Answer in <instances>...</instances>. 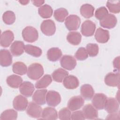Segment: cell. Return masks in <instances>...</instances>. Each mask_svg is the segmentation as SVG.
I'll return each instance as SVG.
<instances>
[{"mask_svg":"<svg viewBox=\"0 0 120 120\" xmlns=\"http://www.w3.org/2000/svg\"><path fill=\"white\" fill-rule=\"evenodd\" d=\"M24 44L21 41H15L11 45L10 50L13 55L19 56L21 55L24 50Z\"/></svg>","mask_w":120,"mask_h":120,"instance_id":"obj_18","label":"cell"},{"mask_svg":"<svg viewBox=\"0 0 120 120\" xmlns=\"http://www.w3.org/2000/svg\"><path fill=\"white\" fill-rule=\"evenodd\" d=\"M86 50L88 54L90 57H95L98 53L99 47L97 44L89 43L86 45Z\"/></svg>","mask_w":120,"mask_h":120,"instance_id":"obj_38","label":"cell"},{"mask_svg":"<svg viewBox=\"0 0 120 120\" xmlns=\"http://www.w3.org/2000/svg\"><path fill=\"white\" fill-rule=\"evenodd\" d=\"M12 63V56L9 51L6 49H1L0 52V64L6 67L9 66Z\"/></svg>","mask_w":120,"mask_h":120,"instance_id":"obj_19","label":"cell"},{"mask_svg":"<svg viewBox=\"0 0 120 120\" xmlns=\"http://www.w3.org/2000/svg\"><path fill=\"white\" fill-rule=\"evenodd\" d=\"M95 38L98 43H105L109 39V32L107 30L98 28L95 32Z\"/></svg>","mask_w":120,"mask_h":120,"instance_id":"obj_22","label":"cell"},{"mask_svg":"<svg viewBox=\"0 0 120 120\" xmlns=\"http://www.w3.org/2000/svg\"><path fill=\"white\" fill-rule=\"evenodd\" d=\"M2 20L4 22L8 25L12 24L15 21V14L12 11H7L3 14Z\"/></svg>","mask_w":120,"mask_h":120,"instance_id":"obj_37","label":"cell"},{"mask_svg":"<svg viewBox=\"0 0 120 120\" xmlns=\"http://www.w3.org/2000/svg\"><path fill=\"white\" fill-rule=\"evenodd\" d=\"M61 66L64 69L71 70L75 68L76 65L75 59L71 55H64L60 60Z\"/></svg>","mask_w":120,"mask_h":120,"instance_id":"obj_7","label":"cell"},{"mask_svg":"<svg viewBox=\"0 0 120 120\" xmlns=\"http://www.w3.org/2000/svg\"><path fill=\"white\" fill-rule=\"evenodd\" d=\"M19 90L22 95L26 97H30L31 96L35 90V88L31 82L29 81H24L20 86Z\"/></svg>","mask_w":120,"mask_h":120,"instance_id":"obj_17","label":"cell"},{"mask_svg":"<svg viewBox=\"0 0 120 120\" xmlns=\"http://www.w3.org/2000/svg\"><path fill=\"white\" fill-rule=\"evenodd\" d=\"M81 24L80 17L75 15H71L68 16L65 22V25L68 30H78Z\"/></svg>","mask_w":120,"mask_h":120,"instance_id":"obj_3","label":"cell"},{"mask_svg":"<svg viewBox=\"0 0 120 120\" xmlns=\"http://www.w3.org/2000/svg\"><path fill=\"white\" fill-rule=\"evenodd\" d=\"M107 97L103 93H97L92 97L93 106L98 110H102L104 108L105 102Z\"/></svg>","mask_w":120,"mask_h":120,"instance_id":"obj_13","label":"cell"},{"mask_svg":"<svg viewBox=\"0 0 120 120\" xmlns=\"http://www.w3.org/2000/svg\"><path fill=\"white\" fill-rule=\"evenodd\" d=\"M40 30L45 35L52 36L55 33L56 30L55 23L50 19L44 20L41 24Z\"/></svg>","mask_w":120,"mask_h":120,"instance_id":"obj_4","label":"cell"},{"mask_svg":"<svg viewBox=\"0 0 120 120\" xmlns=\"http://www.w3.org/2000/svg\"><path fill=\"white\" fill-rule=\"evenodd\" d=\"M13 105L15 110L19 111H23L27 108L28 105V100L26 98L19 95L14 98Z\"/></svg>","mask_w":120,"mask_h":120,"instance_id":"obj_9","label":"cell"},{"mask_svg":"<svg viewBox=\"0 0 120 120\" xmlns=\"http://www.w3.org/2000/svg\"><path fill=\"white\" fill-rule=\"evenodd\" d=\"M95 8L89 4H83L80 8V13L85 18H90L94 15Z\"/></svg>","mask_w":120,"mask_h":120,"instance_id":"obj_27","label":"cell"},{"mask_svg":"<svg viewBox=\"0 0 120 120\" xmlns=\"http://www.w3.org/2000/svg\"><path fill=\"white\" fill-rule=\"evenodd\" d=\"M105 83L109 86L116 87L120 84L119 72H110L108 73L105 77Z\"/></svg>","mask_w":120,"mask_h":120,"instance_id":"obj_12","label":"cell"},{"mask_svg":"<svg viewBox=\"0 0 120 120\" xmlns=\"http://www.w3.org/2000/svg\"><path fill=\"white\" fill-rule=\"evenodd\" d=\"M64 86L69 90L77 88L79 85V81L77 78L73 75H68L63 81Z\"/></svg>","mask_w":120,"mask_h":120,"instance_id":"obj_16","label":"cell"},{"mask_svg":"<svg viewBox=\"0 0 120 120\" xmlns=\"http://www.w3.org/2000/svg\"><path fill=\"white\" fill-rule=\"evenodd\" d=\"M68 75V72L61 68H59L54 70L52 74L53 80L58 82H62Z\"/></svg>","mask_w":120,"mask_h":120,"instance_id":"obj_28","label":"cell"},{"mask_svg":"<svg viewBox=\"0 0 120 120\" xmlns=\"http://www.w3.org/2000/svg\"><path fill=\"white\" fill-rule=\"evenodd\" d=\"M80 93L84 99L90 100L94 96V90L90 84H85L81 87Z\"/></svg>","mask_w":120,"mask_h":120,"instance_id":"obj_24","label":"cell"},{"mask_svg":"<svg viewBox=\"0 0 120 120\" xmlns=\"http://www.w3.org/2000/svg\"><path fill=\"white\" fill-rule=\"evenodd\" d=\"M47 92V90L46 89L37 90L33 95V101L39 105H43L45 104Z\"/></svg>","mask_w":120,"mask_h":120,"instance_id":"obj_21","label":"cell"},{"mask_svg":"<svg viewBox=\"0 0 120 120\" xmlns=\"http://www.w3.org/2000/svg\"><path fill=\"white\" fill-rule=\"evenodd\" d=\"M31 2L33 3V4L36 6V7H40L44 3L45 1L44 0H31Z\"/></svg>","mask_w":120,"mask_h":120,"instance_id":"obj_45","label":"cell"},{"mask_svg":"<svg viewBox=\"0 0 120 120\" xmlns=\"http://www.w3.org/2000/svg\"><path fill=\"white\" fill-rule=\"evenodd\" d=\"M107 14H108V11L105 7H101L96 9L95 12V17L99 20H101L104 18Z\"/></svg>","mask_w":120,"mask_h":120,"instance_id":"obj_41","label":"cell"},{"mask_svg":"<svg viewBox=\"0 0 120 120\" xmlns=\"http://www.w3.org/2000/svg\"><path fill=\"white\" fill-rule=\"evenodd\" d=\"M52 82V78L50 75H45L41 79L35 83L37 89H44L49 86Z\"/></svg>","mask_w":120,"mask_h":120,"instance_id":"obj_32","label":"cell"},{"mask_svg":"<svg viewBox=\"0 0 120 120\" xmlns=\"http://www.w3.org/2000/svg\"><path fill=\"white\" fill-rule=\"evenodd\" d=\"M106 119H107V120H119L120 119L119 113H117V112H116L109 113V114L107 116Z\"/></svg>","mask_w":120,"mask_h":120,"instance_id":"obj_43","label":"cell"},{"mask_svg":"<svg viewBox=\"0 0 120 120\" xmlns=\"http://www.w3.org/2000/svg\"><path fill=\"white\" fill-rule=\"evenodd\" d=\"M17 112L13 109H8L3 112L0 117L1 120H16Z\"/></svg>","mask_w":120,"mask_h":120,"instance_id":"obj_35","label":"cell"},{"mask_svg":"<svg viewBox=\"0 0 120 120\" xmlns=\"http://www.w3.org/2000/svg\"><path fill=\"white\" fill-rule=\"evenodd\" d=\"M38 13L43 18H49L52 16L53 10L50 6L45 4L38 8Z\"/></svg>","mask_w":120,"mask_h":120,"instance_id":"obj_31","label":"cell"},{"mask_svg":"<svg viewBox=\"0 0 120 120\" xmlns=\"http://www.w3.org/2000/svg\"><path fill=\"white\" fill-rule=\"evenodd\" d=\"M117 22V18L114 15L111 14H107L99 22L100 26L106 29L113 28L116 25Z\"/></svg>","mask_w":120,"mask_h":120,"instance_id":"obj_10","label":"cell"},{"mask_svg":"<svg viewBox=\"0 0 120 120\" xmlns=\"http://www.w3.org/2000/svg\"><path fill=\"white\" fill-rule=\"evenodd\" d=\"M26 112L30 117L38 119L41 117L42 109L41 107L35 102H30L27 108Z\"/></svg>","mask_w":120,"mask_h":120,"instance_id":"obj_5","label":"cell"},{"mask_svg":"<svg viewBox=\"0 0 120 120\" xmlns=\"http://www.w3.org/2000/svg\"><path fill=\"white\" fill-rule=\"evenodd\" d=\"M19 2L22 5H25L28 4V3L29 2V0H20L19 1Z\"/></svg>","mask_w":120,"mask_h":120,"instance_id":"obj_46","label":"cell"},{"mask_svg":"<svg viewBox=\"0 0 120 120\" xmlns=\"http://www.w3.org/2000/svg\"><path fill=\"white\" fill-rule=\"evenodd\" d=\"M84 103V100L80 96H75L72 97L68 103V108L72 111H74L81 108Z\"/></svg>","mask_w":120,"mask_h":120,"instance_id":"obj_11","label":"cell"},{"mask_svg":"<svg viewBox=\"0 0 120 120\" xmlns=\"http://www.w3.org/2000/svg\"><path fill=\"white\" fill-rule=\"evenodd\" d=\"M46 101L51 106H56L61 101V97L59 92L54 90H50L46 95Z\"/></svg>","mask_w":120,"mask_h":120,"instance_id":"obj_8","label":"cell"},{"mask_svg":"<svg viewBox=\"0 0 120 120\" xmlns=\"http://www.w3.org/2000/svg\"><path fill=\"white\" fill-rule=\"evenodd\" d=\"M12 70L15 74L24 75L27 72V68L26 65L23 62L17 61L13 64Z\"/></svg>","mask_w":120,"mask_h":120,"instance_id":"obj_30","label":"cell"},{"mask_svg":"<svg viewBox=\"0 0 120 120\" xmlns=\"http://www.w3.org/2000/svg\"><path fill=\"white\" fill-rule=\"evenodd\" d=\"M71 119L73 120H84L85 117L82 111L79 110L73 112L71 115Z\"/></svg>","mask_w":120,"mask_h":120,"instance_id":"obj_42","label":"cell"},{"mask_svg":"<svg viewBox=\"0 0 120 120\" xmlns=\"http://www.w3.org/2000/svg\"><path fill=\"white\" fill-rule=\"evenodd\" d=\"M14 39V35L12 31L10 30L4 31L0 36V45L3 47H8L11 44Z\"/></svg>","mask_w":120,"mask_h":120,"instance_id":"obj_14","label":"cell"},{"mask_svg":"<svg viewBox=\"0 0 120 120\" xmlns=\"http://www.w3.org/2000/svg\"><path fill=\"white\" fill-rule=\"evenodd\" d=\"M82 112L85 119L92 120L95 119L98 117V112L96 108L90 104L84 106L82 108Z\"/></svg>","mask_w":120,"mask_h":120,"instance_id":"obj_20","label":"cell"},{"mask_svg":"<svg viewBox=\"0 0 120 120\" xmlns=\"http://www.w3.org/2000/svg\"><path fill=\"white\" fill-rule=\"evenodd\" d=\"M96 24L92 21L88 20L85 21L81 26V32L85 37H90L94 35L96 30Z\"/></svg>","mask_w":120,"mask_h":120,"instance_id":"obj_6","label":"cell"},{"mask_svg":"<svg viewBox=\"0 0 120 120\" xmlns=\"http://www.w3.org/2000/svg\"><path fill=\"white\" fill-rule=\"evenodd\" d=\"M22 36L25 41L33 43L38 40V33L35 28L32 26H27L22 31Z\"/></svg>","mask_w":120,"mask_h":120,"instance_id":"obj_2","label":"cell"},{"mask_svg":"<svg viewBox=\"0 0 120 120\" xmlns=\"http://www.w3.org/2000/svg\"><path fill=\"white\" fill-rule=\"evenodd\" d=\"M105 110L109 113L116 112L119 108V104L118 101L114 98H107L104 105Z\"/></svg>","mask_w":120,"mask_h":120,"instance_id":"obj_15","label":"cell"},{"mask_svg":"<svg viewBox=\"0 0 120 120\" xmlns=\"http://www.w3.org/2000/svg\"><path fill=\"white\" fill-rule=\"evenodd\" d=\"M82 36L77 31H71L67 36V40L71 44L75 45H78L81 41Z\"/></svg>","mask_w":120,"mask_h":120,"instance_id":"obj_29","label":"cell"},{"mask_svg":"<svg viewBox=\"0 0 120 120\" xmlns=\"http://www.w3.org/2000/svg\"><path fill=\"white\" fill-rule=\"evenodd\" d=\"M24 51L27 53L35 57H40L42 53V50L39 47L29 44L25 45Z\"/></svg>","mask_w":120,"mask_h":120,"instance_id":"obj_33","label":"cell"},{"mask_svg":"<svg viewBox=\"0 0 120 120\" xmlns=\"http://www.w3.org/2000/svg\"><path fill=\"white\" fill-rule=\"evenodd\" d=\"M6 82L9 87L13 88H18L22 83V79L19 75H12L7 78Z\"/></svg>","mask_w":120,"mask_h":120,"instance_id":"obj_26","label":"cell"},{"mask_svg":"<svg viewBox=\"0 0 120 120\" xmlns=\"http://www.w3.org/2000/svg\"><path fill=\"white\" fill-rule=\"evenodd\" d=\"M106 6L111 13L117 14L120 12V1L119 0L107 1Z\"/></svg>","mask_w":120,"mask_h":120,"instance_id":"obj_36","label":"cell"},{"mask_svg":"<svg viewBox=\"0 0 120 120\" xmlns=\"http://www.w3.org/2000/svg\"><path fill=\"white\" fill-rule=\"evenodd\" d=\"M75 57L79 60H83L88 57V54L84 47H80L75 54Z\"/></svg>","mask_w":120,"mask_h":120,"instance_id":"obj_40","label":"cell"},{"mask_svg":"<svg viewBox=\"0 0 120 120\" xmlns=\"http://www.w3.org/2000/svg\"><path fill=\"white\" fill-rule=\"evenodd\" d=\"M113 65L114 68L119 72L120 69V56H118L114 59L113 61Z\"/></svg>","mask_w":120,"mask_h":120,"instance_id":"obj_44","label":"cell"},{"mask_svg":"<svg viewBox=\"0 0 120 120\" xmlns=\"http://www.w3.org/2000/svg\"><path fill=\"white\" fill-rule=\"evenodd\" d=\"M71 113L70 110L66 107H64L60 110L59 112V118L61 120H71Z\"/></svg>","mask_w":120,"mask_h":120,"instance_id":"obj_39","label":"cell"},{"mask_svg":"<svg viewBox=\"0 0 120 120\" xmlns=\"http://www.w3.org/2000/svg\"><path fill=\"white\" fill-rule=\"evenodd\" d=\"M62 54L60 49L58 47H52L47 52V59L51 61H56L59 60Z\"/></svg>","mask_w":120,"mask_h":120,"instance_id":"obj_25","label":"cell"},{"mask_svg":"<svg viewBox=\"0 0 120 120\" xmlns=\"http://www.w3.org/2000/svg\"><path fill=\"white\" fill-rule=\"evenodd\" d=\"M58 113L56 110L51 107L45 108L42 112V119L45 120H56L58 118Z\"/></svg>","mask_w":120,"mask_h":120,"instance_id":"obj_23","label":"cell"},{"mask_svg":"<svg viewBox=\"0 0 120 120\" xmlns=\"http://www.w3.org/2000/svg\"><path fill=\"white\" fill-rule=\"evenodd\" d=\"M27 75L31 79L36 80L39 79L44 74V68L39 63H34L30 65L27 70Z\"/></svg>","mask_w":120,"mask_h":120,"instance_id":"obj_1","label":"cell"},{"mask_svg":"<svg viewBox=\"0 0 120 120\" xmlns=\"http://www.w3.org/2000/svg\"><path fill=\"white\" fill-rule=\"evenodd\" d=\"M68 12L64 8H60L55 10L54 12L53 16L56 20L59 22H63L66 19Z\"/></svg>","mask_w":120,"mask_h":120,"instance_id":"obj_34","label":"cell"}]
</instances>
